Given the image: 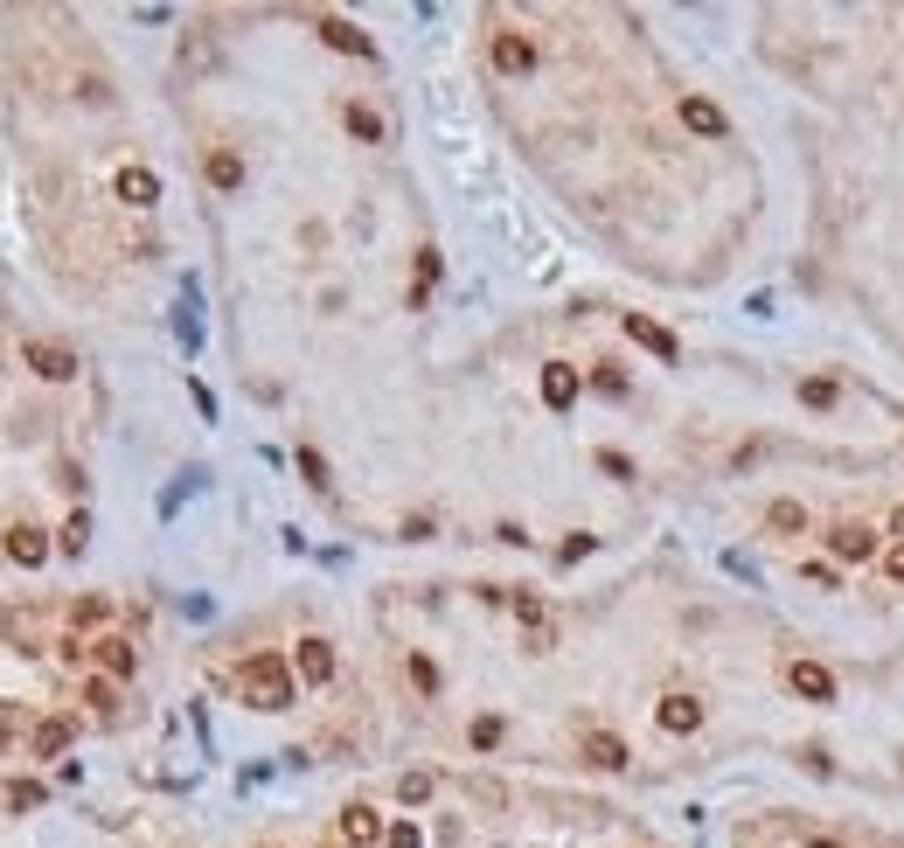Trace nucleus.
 I'll return each instance as SVG.
<instances>
[{
    "label": "nucleus",
    "mask_w": 904,
    "mask_h": 848,
    "mask_svg": "<svg viewBox=\"0 0 904 848\" xmlns=\"http://www.w3.org/2000/svg\"><path fill=\"white\" fill-rule=\"evenodd\" d=\"M237 682H244V703L251 709H286L293 703V668H286L279 654H251Z\"/></svg>",
    "instance_id": "f257e3e1"
},
{
    "label": "nucleus",
    "mask_w": 904,
    "mask_h": 848,
    "mask_svg": "<svg viewBox=\"0 0 904 848\" xmlns=\"http://www.w3.org/2000/svg\"><path fill=\"white\" fill-rule=\"evenodd\" d=\"M21 362H28L42 383H70V376H77V355H70L63 341H21Z\"/></svg>",
    "instance_id": "f03ea898"
},
{
    "label": "nucleus",
    "mask_w": 904,
    "mask_h": 848,
    "mask_svg": "<svg viewBox=\"0 0 904 848\" xmlns=\"http://www.w3.org/2000/svg\"><path fill=\"white\" fill-rule=\"evenodd\" d=\"M786 689L807 696V703H835V675L821 661H786Z\"/></svg>",
    "instance_id": "7ed1b4c3"
},
{
    "label": "nucleus",
    "mask_w": 904,
    "mask_h": 848,
    "mask_svg": "<svg viewBox=\"0 0 904 848\" xmlns=\"http://www.w3.org/2000/svg\"><path fill=\"white\" fill-rule=\"evenodd\" d=\"M654 723H661L668 737H689V730H703V703L675 689V696H661V709H654Z\"/></svg>",
    "instance_id": "20e7f679"
},
{
    "label": "nucleus",
    "mask_w": 904,
    "mask_h": 848,
    "mask_svg": "<svg viewBox=\"0 0 904 848\" xmlns=\"http://www.w3.org/2000/svg\"><path fill=\"white\" fill-rule=\"evenodd\" d=\"M494 70H501V77H529V70H536V42L515 35V28L494 35Z\"/></svg>",
    "instance_id": "39448f33"
},
{
    "label": "nucleus",
    "mask_w": 904,
    "mask_h": 848,
    "mask_svg": "<svg viewBox=\"0 0 904 848\" xmlns=\"http://www.w3.org/2000/svg\"><path fill=\"white\" fill-rule=\"evenodd\" d=\"M91 661H98L112 682H126V675L140 668V654H133V640H126V633H105V640H91Z\"/></svg>",
    "instance_id": "423d86ee"
},
{
    "label": "nucleus",
    "mask_w": 904,
    "mask_h": 848,
    "mask_svg": "<svg viewBox=\"0 0 904 848\" xmlns=\"http://www.w3.org/2000/svg\"><path fill=\"white\" fill-rule=\"evenodd\" d=\"M341 842H348V848L383 842V814H376V807H362V800H355V807H341Z\"/></svg>",
    "instance_id": "0eeeda50"
},
{
    "label": "nucleus",
    "mask_w": 904,
    "mask_h": 848,
    "mask_svg": "<svg viewBox=\"0 0 904 848\" xmlns=\"http://www.w3.org/2000/svg\"><path fill=\"white\" fill-rule=\"evenodd\" d=\"M119 202L126 209H153L160 202V174L153 167H119Z\"/></svg>",
    "instance_id": "6e6552de"
},
{
    "label": "nucleus",
    "mask_w": 904,
    "mask_h": 848,
    "mask_svg": "<svg viewBox=\"0 0 904 848\" xmlns=\"http://www.w3.org/2000/svg\"><path fill=\"white\" fill-rule=\"evenodd\" d=\"M293 668H300V682H334V647L327 640H300V654H293Z\"/></svg>",
    "instance_id": "1a4fd4ad"
},
{
    "label": "nucleus",
    "mask_w": 904,
    "mask_h": 848,
    "mask_svg": "<svg viewBox=\"0 0 904 848\" xmlns=\"http://www.w3.org/2000/svg\"><path fill=\"white\" fill-rule=\"evenodd\" d=\"M682 126H689V133H703V140H724V133H731V119H724L710 98H682Z\"/></svg>",
    "instance_id": "9d476101"
},
{
    "label": "nucleus",
    "mask_w": 904,
    "mask_h": 848,
    "mask_svg": "<svg viewBox=\"0 0 904 848\" xmlns=\"http://www.w3.org/2000/svg\"><path fill=\"white\" fill-rule=\"evenodd\" d=\"M202 174H209V188H216V195H237V188H244V160H237L230 146H216V153L202 160Z\"/></svg>",
    "instance_id": "9b49d317"
},
{
    "label": "nucleus",
    "mask_w": 904,
    "mask_h": 848,
    "mask_svg": "<svg viewBox=\"0 0 904 848\" xmlns=\"http://www.w3.org/2000/svg\"><path fill=\"white\" fill-rule=\"evenodd\" d=\"M543 404H550V411H571V404H578V369H571V362H550V369H543Z\"/></svg>",
    "instance_id": "f8f14e48"
},
{
    "label": "nucleus",
    "mask_w": 904,
    "mask_h": 848,
    "mask_svg": "<svg viewBox=\"0 0 904 848\" xmlns=\"http://www.w3.org/2000/svg\"><path fill=\"white\" fill-rule=\"evenodd\" d=\"M828 550H835L842 564H870V557H877V536H870V529H856V522H842V529L828 536Z\"/></svg>",
    "instance_id": "ddd939ff"
},
{
    "label": "nucleus",
    "mask_w": 904,
    "mask_h": 848,
    "mask_svg": "<svg viewBox=\"0 0 904 848\" xmlns=\"http://www.w3.org/2000/svg\"><path fill=\"white\" fill-rule=\"evenodd\" d=\"M320 42L341 49V56H369V35H362L355 21H334V14H320Z\"/></svg>",
    "instance_id": "4468645a"
},
{
    "label": "nucleus",
    "mask_w": 904,
    "mask_h": 848,
    "mask_svg": "<svg viewBox=\"0 0 904 848\" xmlns=\"http://www.w3.org/2000/svg\"><path fill=\"white\" fill-rule=\"evenodd\" d=\"M626 334H633L640 348H654L661 362H675V355H682V348H675V334H668V327H654L647 313H626Z\"/></svg>",
    "instance_id": "2eb2a0df"
},
{
    "label": "nucleus",
    "mask_w": 904,
    "mask_h": 848,
    "mask_svg": "<svg viewBox=\"0 0 904 848\" xmlns=\"http://www.w3.org/2000/svg\"><path fill=\"white\" fill-rule=\"evenodd\" d=\"M7 557H14V564H21V570H35V564H42V557H49V543H42V529H28V522H14V529H7Z\"/></svg>",
    "instance_id": "dca6fc26"
},
{
    "label": "nucleus",
    "mask_w": 904,
    "mask_h": 848,
    "mask_svg": "<svg viewBox=\"0 0 904 848\" xmlns=\"http://www.w3.org/2000/svg\"><path fill=\"white\" fill-rule=\"evenodd\" d=\"M585 758H592L599 772H626V744H619L612 730H585Z\"/></svg>",
    "instance_id": "f3484780"
},
{
    "label": "nucleus",
    "mask_w": 904,
    "mask_h": 848,
    "mask_svg": "<svg viewBox=\"0 0 904 848\" xmlns=\"http://www.w3.org/2000/svg\"><path fill=\"white\" fill-rule=\"evenodd\" d=\"M63 744H70V723H63V716H42V723H35V737H28V751H35V758H56Z\"/></svg>",
    "instance_id": "a211bd4d"
},
{
    "label": "nucleus",
    "mask_w": 904,
    "mask_h": 848,
    "mask_svg": "<svg viewBox=\"0 0 904 848\" xmlns=\"http://www.w3.org/2000/svg\"><path fill=\"white\" fill-rule=\"evenodd\" d=\"M84 543H91V522H84V508H77V515L56 529V550H63V557H84Z\"/></svg>",
    "instance_id": "6ab92c4d"
},
{
    "label": "nucleus",
    "mask_w": 904,
    "mask_h": 848,
    "mask_svg": "<svg viewBox=\"0 0 904 848\" xmlns=\"http://www.w3.org/2000/svg\"><path fill=\"white\" fill-rule=\"evenodd\" d=\"M341 119H348V133H355V140H383V119H376V112H369V105H348V112H341Z\"/></svg>",
    "instance_id": "aec40b11"
},
{
    "label": "nucleus",
    "mask_w": 904,
    "mask_h": 848,
    "mask_svg": "<svg viewBox=\"0 0 904 848\" xmlns=\"http://www.w3.org/2000/svg\"><path fill=\"white\" fill-rule=\"evenodd\" d=\"M765 522H772V529H807V508H800V501H772Z\"/></svg>",
    "instance_id": "412c9836"
},
{
    "label": "nucleus",
    "mask_w": 904,
    "mask_h": 848,
    "mask_svg": "<svg viewBox=\"0 0 904 848\" xmlns=\"http://www.w3.org/2000/svg\"><path fill=\"white\" fill-rule=\"evenodd\" d=\"M84 703H91V709H112V703H119V682H112V675H91V682H84Z\"/></svg>",
    "instance_id": "4be33fe9"
},
{
    "label": "nucleus",
    "mask_w": 904,
    "mask_h": 848,
    "mask_svg": "<svg viewBox=\"0 0 904 848\" xmlns=\"http://www.w3.org/2000/svg\"><path fill=\"white\" fill-rule=\"evenodd\" d=\"M300 473H306V487H320V494L334 487V480H327V459H320L313 445H306V452H300Z\"/></svg>",
    "instance_id": "5701e85b"
},
{
    "label": "nucleus",
    "mask_w": 904,
    "mask_h": 848,
    "mask_svg": "<svg viewBox=\"0 0 904 848\" xmlns=\"http://www.w3.org/2000/svg\"><path fill=\"white\" fill-rule=\"evenodd\" d=\"M800 404H807V411H828V404H835V383H814V376H807V383H800Z\"/></svg>",
    "instance_id": "b1692460"
},
{
    "label": "nucleus",
    "mask_w": 904,
    "mask_h": 848,
    "mask_svg": "<svg viewBox=\"0 0 904 848\" xmlns=\"http://www.w3.org/2000/svg\"><path fill=\"white\" fill-rule=\"evenodd\" d=\"M494 744H501V716H480L473 723V751H494Z\"/></svg>",
    "instance_id": "393cba45"
},
{
    "label": "nucleus",
    "mask_w": 904,
    "mask_h": 848,
    "mask_svg": "<svg viewBox=\"0 0 904 848\" xmlns=\"http://www.w3.org/2000/svg\"><path fill=\"white\" fill-rule=\"evenodd\" d=\"M397 793L418 807V800H432V779H425V772H404V779H397Z\"/></svg>",
    "instance_id": "a878e982"
},
{
    "label": "nucleus",
    "mask_w": 904,
    "mask_h": 848,
    "mask_svg": "<svg viewBox=\"0 0 904 848\" xmlns=\"http://www.w3.org/2000/svg\"><path fill=\"white\" fill-rule=\"evenodd\" d=\"M383 842H390V848H425V835H418V828H411V821H404V828H390V835H383Z\"/></svg>",
    "instance_id": "bb28decb"
},
{
    "label": "nucleus",
    "mask_w": 904,
    "mask_h": 848,
    "mask_svg": "<svg viewBox=\"0 0 904 848\" xmlns=\"http://www.w3.org/2000/svg\"><path fill=\"white\" fill-rule=\"evenodd\" d=\"M884 570H891V577H898V584H904V543H898V550H891V557H884Z\"/></svg>",
    "instance_id": "cd10ccee"
},
{
    "label": "nucleus",
    "mask_w": 904,
    "mask_h": 848,
    "mask_svg": "<svg viewBox=\"0 0 904 848\" xmlns=\"http://www.w3.org/2000/svg\"><path fill=\"white\" fill-rule=\"evenodd\" d=\"M891 529H898V536H904V508H898V515H891Z\"/></svg>",
    "instance_id": "c85d7f7f"
},
{
    "label": "nucleus",
    "mask_w": 904,
    "mask_h": 848,
    "mask_svg": "<svg viewBox=\"0 0 904 848\" xmlns=\"http://www.w3.org/2000/svg\"><path fill=\"white\" fill-rule=\"evenodd\" d=\"M334 848H348V842H334Z\"/></svg>",
    "instance_id": "c756f323"
}]
</instances>
